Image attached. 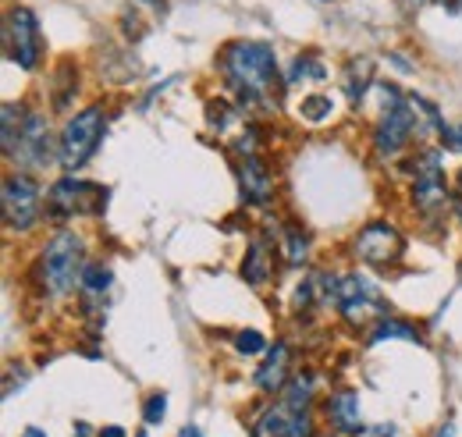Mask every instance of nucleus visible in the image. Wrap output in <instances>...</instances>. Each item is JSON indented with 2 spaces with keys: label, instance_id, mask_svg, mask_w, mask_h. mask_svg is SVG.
<instances>
[{
  "label": "nucleus",
  "instance_id": "f257e3e1",
  "mask_svg": "<svg viewBox=\"0 0 462 437\" xmlns=\"http://www.w3.org/2000/svg\"><path fill=\"white\" fill-rule=\"evenodd\" d=\"M221 71L242 104H263V97L278 75V57H274L271 43L235 40L221 54Z\"/></svg>",
  "mask_w": 462,
  "mask_h": 437
},
{
  "label": "nucleus",
  "instance_id": "f03ea898",
  "mask_svg": "<svg viewBox=\"0 0 462 437\" xmlns=\"http://www.w3.org/2000/svg\"><path fill=\"white\" fill-rule=\"evenodd\" d=\"M82 242H79V235H71V231H58L51 242H47V249H43V256H40V281H43V288L54 295V299H64V295H71V288L82 281Z\"/></svg>",
  "mask_w": 462,
  "mask_h": 437
},
{
  "label": "nucleus",
  "instance_id": "7ed1b4c3",
  "mask_svg": "<svg viewBox=\"0 0 462 437\" xmlns=\"http://www.w3.org/2000/svg\"><path fill=\"white\" fill-rule=\"evenodd\" d=\"M104 125H107L104 107L79 110V114L64 125V132H60L58 164L64 167V171H79V167L97 153V146H100V139H104Z\"/></svg>",
  "mask_w": 462,
  "mask_h": 437
},
{
  "label": "nucleus",
  "instance_id": "20e7f679",
  "mask_svg": "<svg viewBox=\"0 0 462 437\" xmlns=\"http://www.w3.org/2000/svg\"><path fill=\"white\" fill-rule=\"evenodd\" d=\"M4 47L7 57L25 68V71H36L40 68V57H43V40H40V22L29 7H11L7 11V29H4Z\"/></svg>",
  "mask_w": 462,
  "mask_h": 437
},
{
  "label": "nucleus",
  "instance_id": "39448f33",
  "mask_svg": "<svg viewBox=\"0 0 462 437\" xmlns=\"http://www.w3.org/2000/svg\"><path fill=\"white\" fill-rule=\"evenodd\" d=\"M4 220L11 231H29L40 220V185L29 171L4 178Z\"/></svg>",
  "mask_w": 462,
  "mask_h": 437
},
{
  "label": "nucleus",
  "instance_id": "423d86ee",
  "mask_svg": "<svg viewBox=\"0 0 462 437\" xmlns=\"http://www.w3.org/2000/svg\"><path fill=\"white\" fill-rule=\"evenodd\" d=\"M104 200H107L104 189H97V185H89V181H82V178H71V174H64L60 181H54V189L47 192V203H51V210H54L58 218L100 214Z\"/></svg>",
  "mask_w": 462,
  "mask_h": 437
},
{
  "label": "nucleus",
  "instance_id": "0eeeda50",
  "mask_svg": "<svg viewBox=\"0 0 462 437\" xmlns=\"http://www.w3.org/2000/svg\"><path fill=\"white\" fill-rule=\"evenodd\" d=\"M4 157L14 161L18 167H25V171H40V167L51 164V132H47L43 114L29 110V117H25V125H22L11 153H4Z\"/></svg>",
  "mask_w": 462,
  "mask_h": 437
},
{
  "label": "nucleus",
  "instance_id": "6e6552de",
  "mask_svg": "<svg viewBox=\"0 0 462 437\" xmlns=\"http://www.w3.org/2000/svg\"><path fill=\"white\" fill-rule=\"evenodd\" d=\"M416 107L409 104V100H399V104H392L388 114L377 121V128H374V150L381 153V157H399L405 150V143L412 139V132H416Z\"/></svg>",
  "mask_w": 462,
  "mask_h": 437
},
{
  "label": "nucleus",
  "instance_id": "1a4fd4ad",
  "mask_svg": "<svg viewBox=\"0 0 462 437\" xmlns=\"http://www.w3.org/2000/svg\"><path fill=\"white\" fill-rule=\"evenodd\" d=\"M352 249H356V256H359L363 264H370V267H388V264H395V260L402 256L405 242L392 224L374 220V224H366V228L356 235V246H352Z\"/></svg>",
  "mask_w": 462,
  "mask_h": 437
},
{
  "label": "nucleus",
  "instance_id": "9d476101",
  "mask_svg": "<svg viewBox=\"0 0 462 437\" xmlns=\"http://www.w3.org/2000/svg\"><path fill=\"white\" fill-rule=\"evenodd\" d=\"M338 310L348 324H366L370 317L384 313V302L359 274H346V277H338Z\"/></svg>",
  "mask_w": 462,
  "mask_h": 437
},
{
  "label": "nucleus",
  "instance_id": "9b49d317",
  "mask_svg": "<svg viewBox=\"0 0 462 437\" xmlns=\"http://www.w3.org/2000/svg\"><path fill=\"white\" fill-rule=\"evenodd\" d=\"M253 437H313L310 409H291L289 402L267 405L253 427Z\"/></svg>",
  "mask_w": 462,
  "mask_h": 437
},
{
  "label": "nucleus",
  "instance_id": "f8f14e48",
  "mask_svg": "<svg viewBox=\"0 0 462 437\" xmlns=\"http://www.w3.org/2000/svg\"><path fill=\"white\" fill-rule=\"evenodd\" d=\"M412 196L423 210H438L445 203V171H441V157L434 150H427L416 164V181H412Z\"/></svg>",
  "mask_w": 462,
  "mask_h": 437
},
{
  "label": "nucleus",
  "instance_id": "ddd939ff",
  "mask_svg": "<svg viewBox=\"0 0 462 437\" xmlns=\"http://www.w3.org/2000/svg\"><path fill=\"white\" fill-rule=\"evenodd\" d=\"M324 413H328L331 427L342 431V434H359L363 431V409H359V395L352 387H342V391L328 395Z\"/></svg>",
  "mask_w": 462,
  "mask_h": 437
},
{
  "label": "nucleus",
  "instance_id": "4468645a",
  "mask_svg": "<svg viewBox=\"0 0 462 437\" xmlns=\"http://www.w3.org/2000/svg\"><path fill=\"white\" fill-rule=\"evenodd\" d=\"M238 181H242V196H245L249 203H267L271 192H274V178H271V171L263 167V161H260L256 153L242 157V164H238Z\"/></svg>",
  "mask_w": 462,
  "mask_h": 437
},
{
  "label": "nucleus",
  "instance_id": "2eb2a0df",
  "mask_svg": "<svg viewBox=\"0 0 462 437\" xmlns=\"http://www.w3.org/2000/svg\"><path fill=\"white\" fill-rule=\"evenodd\" d=\"M289 345L285 341H278L271 352H267V359H263V367L256 370V387L260 391H285V384H289Z\"/></svg>",
  "mask_w": 462,
  "mask_h": 437
},
{
  "label": "nucleus",
  "instance_id": "dca6fc26",
  "mask_svg": "<svg viewBox=\"0 0 462 437\" xmlns=\"http://www.w3.org/2000/svg\"><path fill=\"white\" fill-rule=\"evenodd\" d=\"M271 264H274L271 246H267L263 238H253V242H249V253H245V264H242V277H245L249 284H263V281L271 277Z\"/></svg>",
  "mask_w": 462,
  "mask_h": 437
},
{
  "label": "nucleus",
  "instance_id": "f3484780",
  "mask_svg": "<svg viewBox=\"0 0 462 437\" xmlns=\"http://www.w3.org/2000/svg\"><path fill=\"white\" fill-rule=\"evenodd\" d=\"M79 288H82L89 299H100V295L111 288V267H104V264H86Z\"/></svg>",
  "mask_w": 462,
  "mask_h": 437
},
{
  "label": "nucleus",
  "instance_id": "a211bd4d",
  "mask_svg": "<svg viewBox=\"0 0 462 437\" xmlns=\"http://www.w3.org/2000/svg\"><path fill=\"white\" fill-rule=\"evenodd\" d=\"M313 391H317V377L313 374H299L295 381L285 384V398L282 402H289L291 409H310Z\"/></svg>",
  "mask_w": 462,
  "mask_h": 437
},
{
  "label": "nucleus",
  "instance_id": "6ab92c4d",
  "mask_svg": "<svg viewBox=\"0 0 462 437\" xmlns=\"http://www.w3.org/2000/svg\"><path fill=\"white\" fill-rule=\"evenodd\" d=\"M25 117H29V110L25 107H18V104H4V125H0L4 153H11V146H14V139H18L22 125H25Z\"/></svg>",
  "mask_w": 462,
  "mask_h": 437
},
{
  "label": "nucleus",
  "instance_id": "aec40b11",
  "mask_svg": "<svg viewBox=\"0 0 462 437\" xmlns=\"http://www.w3.org/2000/svg\"><path fill=\"white\" fill-rule=\"evenodd\" d=\"M370 79H374V68H370V60H356V64L348 68V75H346V97L359 100V97L366 93Z\"/></svg>",
  "mask_w": 462,
  "mask_h": 437
},
{
  "label": "nucleus",
  "instance_id": "412c9836",
  "mask_svg": "<svg viewBox=\"0 0 462 437\" xmlns=\"http://www.w3.org/2000/svg\"><path fill=\"white\" fill-rule=\"evenodd\" d=\"M285 260H289L291 267H299L302 260H306V253H310V238H306V231H299V228H285Z\"/></svg>",
  "mask_w": 462,
  "mask_h": 437
},
{
  "label": "nucleus",
  "instance_id": "4be33fe9",
  "mask_svg": "<svg viewBox=\"0 0 462 437\" xmlns=\"http://www.w3.org/2000/svg\"><path fill=\"white\" fill-rule=\"evenodd\" d=\"M384 338H405V341H420V334L412 324H405V321H381L377 330L370 334V341L377 345V341H384Z\"/></svg>",
  "mask_w": 462,
  "mask_h": 437
},
{
  "label": "nucleus",
  "instance_id": "5701e85b",
  "mask_svg": "<svg viewBox=\"0 0 462 437\" xmlns=\"http://www.w3.org/2000/svg\"><path fill=\"white\" fill-rule=\"evenodd\" d=\"M299 79H328V68L317 60V57H295V64H291L289 71V82H299Z\"/></svg>",
  "mask_w": 462,
  "mask_h": 437
},
{
  "label": "nucleus",
  "instance_id": "b1692460",
  "mask_svg": "<svg viewBox=\"0 0 462 437\" xmlns=\"http://www.w3.org/2000/svg\"><path fill=\"white\" fill-rule=\"evenodd\" d=\"M235 349H238L242 356H256V352H267V338L253 328L238 330V334H235Z\"/></svg>",
  "mask_w": 462,
  "mask_h": 437
},
{
  "label": "nucleus",
  "instance_id": "393cba45",
  "mask_svg": "<svg viewBox=\"0 0 462 437\" xmlns=\"http://www.w3.org/2000/svg\"><path fill=\"white\" fill-rule=\"evenodd\" d=\"M143 416H146V423L150 427H157V423H164V416H168V395H150L146 398V409H143Z\"/></svg>",
  "mask_w": 462,
  "mask_h": 437
},
{
  "label": "nucleus",
  "instance_id": "a878e982",
  "mask_svg": "<svg viewBox=\"0 0 462 437\" xmlns=\"http://www.w3.org/2000/svg\"><path fill=\"white\" fill-rule=\"evenodd\" d=\"M299 114H302L306 121H324V117L331 114V100H328V97H310V100H302Z\"/></svg>",
  "mask_w": 462,
  "mask_h": 437
},
{
  "label": "nucleus",
  "instance_id": "bb28decb",
  "mask_svg": "<svg viewBox=\"0 0 462 437\" xmlns=\"http://www.w3.org/2000/svg\"><path fill=\"white\" fill-rule=\"evenodd\" d=\"M441 139H445L448 150H459L462 153V125H448V128L441 132Z\"/></svg>",
  "mask_w": 462,
  "mask_h": 437
},
{
  "label": "nucleus",
  "instance_id": "cd10ccee",
  "mask_svg": "<svg viewBox=\"0 0 462 437\" xmlns=\"http://www.w3.org/2000/svg\"><path fill=\"white\" fill-rule=\"evenodd\" d=\"M97 437H128V434H125L121 427H104V431H100Z\"/></svg>",
  "mask_w": 462,
  "mask_h": 437
},
{
  "label": "nucleus",
  "instance_id": "c85d7f7f",
  "mask_svg": "<svg viewBox=\"0 0 462 437\" xmlns=\"http://www.w3.org/2000/svg\"><path fill=\"white\" fill-rule=\"evenodd\" d=\"M438 4H445L452 14H459V11H462V0H438Z\"/></svg>",
  "mask_w": 462,
  "mask_h": 437
},
{
  "label": "nucleus",
  "instance_id": "c756f323",
  "mask_svg": "<svg viewBox=\"0 0 462 437\" xmlns=\"http://www.w3.org/2000/svg\"><path fill=\"white\" fill-rule=\"evenodd\" d=\"M392 434H395L392 427H374V431H370V437H392Z\"/></svg>",
  "mask_w": 462,
  "mask_h": 437
},
{
  "label": "nucleus",
  "instance_id": "7c9ffc66",
  "mask_svg": "<svg viewBox=\"0 0 462 437\" xmlns=\"http://www.w3.org/2000/svg\"><path fill=\"white\" fill-rule=\"evenodd\" d=\"M438 437H456V423H445V427L438 431Z\"/></svg>",
  "mask_w": 462,
  "mask_h": 437
},
{
  "label": "nucleus",
  "instance_id": "2f4dec72",
  "mask_svg": "<svg viewBox=\"0 0 462 437\" xmlns=\"http://www.w3.org/2000/svg\"><path fill=\"white\" fill-rule=\"evenodd\" d=\"M22 437H47V434H43L40 427H25V431H22Z\"/></svg>",
  "mask_w": 462,
  "mask_h": 437
},
{
  "label": "nucleus",
  "instance_id": "473e14b6",
  "mask_svg": "<svg viewBox=\"0 0 462 437\" xmlns=\"http://www.w3.org/2000/svg\"><path fill=\"white\" fill-rule=\"evenodd\" d=\"M181 437H203V434H199V427H185V431H181Z\"/></svg>",
  "mask_w": 462,
  "mask_h": 437
},
{
  "label": "nucleus",
  "instance_id": "72a5a7b5",
  "mask_svg": "<svg viewBox=\"0 0 462 437\" xmlns=\"http://www.w3.org/2000/svg\"><path fill=\"white\" fill-rule=\"evenodd\" d=\"M459 189H462V171H459Z\"/></svg>",
  "mask_w": 462,
  "mask_h": 437
},
{
  "label": "nucleus",
  "instance_id": "f704fd0d",
  "mask_svg": "<svg viewBox=\"0 0 462 437\" xmlns=\"http://www.w3.org/2000/svg\"><path fill=\"white\" fill-rule=\"evenodd\" d=\"M135 437H146V434H135Z\"/></svg>",
  "mask_w": 462,
  "mask_h": 437
},
{
  "label": "nucleus",
  "instance_id": "c9c22d12",
  "mask_svg": "<svg viewBox=\"0 0 462 437\" xmlns=\"http://www.w3.org/2000/svg\"><path fill=\"white\" fill-rule=\"evenodd\" d=\"M153 4H161V0H153Z\"/></svg>",
  "mask_w": 462,
  "mask_h": 437
}]
</instances>
